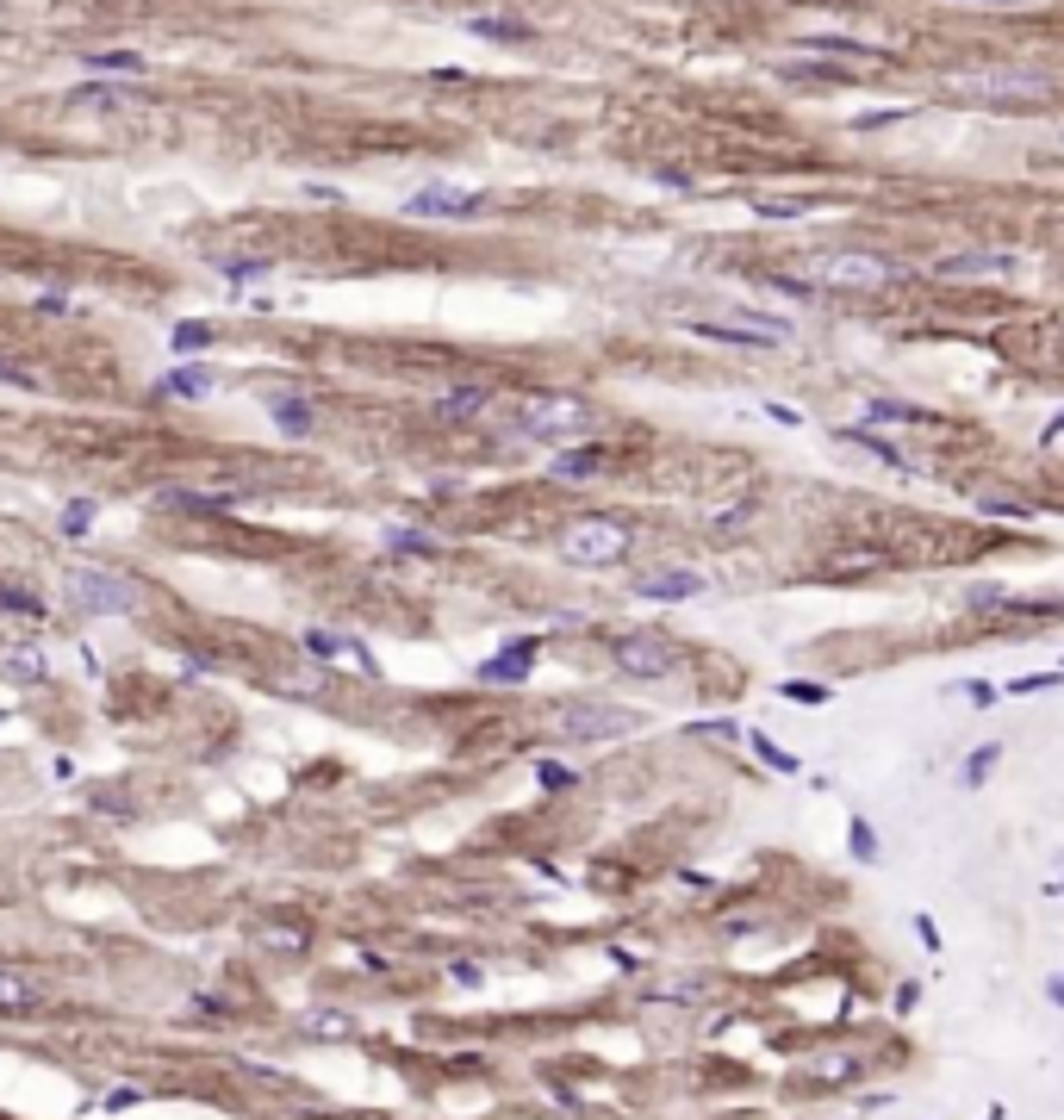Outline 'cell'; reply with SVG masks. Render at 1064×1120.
Wrapping results in <instances>:
<instances>
[{"label": "cell", "mask_w": 1064, "mask_h": 1120, "mask_svg": "<svg viewBox=\"0 0 1064 1120\" xmlns=\"http://www.w3.org/2000/svg\"><path fill=\"white\" fill-rule=\"evenodd\" d=\"M884 280H896V262H884V255H859V249L810 255L803 274H797V287H803V293H810V287H828V293H871V287H884Z\"/></svg>", "instance_id": "6da1fadb"}, {"label": "cell", "mask_w": 1064, "mask_h": 1120, "mask_svg": "<svg viewBox=\"0 0 1064 1120\" xmlns=\"http://www.w3.org/2000/svg\"><path fill=\"white\" fill-rule=\"evenodd\" d=\"M137 579H124L113 567H75L69 572V604L88 617H131L137 610Z\"/></svg>", "instance_id": "7a4b0ae2"}, {"label": "cell", "mask_w": 1064, "mask_h": 1120, "mask_svg": "<svg viewBox=\"0 0 1064 1120\" xmlns=\"http://www.w3.org/2000/svg\"><path fill=\"white\" fill-rule=\"evenodd\" d=\"M561 554H567L573 567H610V561H622L629 554V529L622 523H573L567 536H561Z\"/></svg>", "instance_id": "3957f363"}, {"label": "cell", "mask_w": 1064, "mask_h": 1120, "mask_svg": "<svg viewBox=\"0 0 1064 1120\" xmlns=\"http://www.w3.org/2000/svg\"><path fill=\"white\" fill-rule=\"evenodd\" d=\"M1059 88L1052 75H1027V69H996V75H953V94L966 100H1046Z\"/></svg>", "instance_id": "277c9868"}, {"label": "cell", "mask_w": 1064, "mask_h": 1120, "mask_svg": "<svg viewBox=\"0 0 1064 1120\" xmlns=\"http://www.w3.org/2000/svg\"><path fill=\"white\" fill-rule=\"evenodd\" d=\"M592 423V411L579 405V398H536V405H523V436H536V443H567V436H579Z\"/></svg>", "instance_id": "5b68a950"}, {"label": "cell", "mask_w": 1064, "mask_h": 1120, "mask_svg": "<svg viewBox=\"0 0 1064 1120\" xmlns=\"http://www.w3.org/2000/svg\"><path fill=\"white\" fill-rule=\"evenodd\" d=\"M480 206H486L480 187H443V181H436V187H418V194L405 199L411 219H473Z\"/></svg>", "instance_id": "8992f818"}, {"label": "cell", "mask_w": 1064, "mask_h": 1120, "mask_svg": "<svg viewBox=\"0 0 1064 1120\" xmlns=\"http://www.w3.org/2000/svg\"><path fill=\"white\" fill-rule=\"evenodd\" d=\"M934 274L941 280H1002V274H1015V255L1009 249H953L934 262Z\"/></svg>", "instance_id": "52a82bcc"}, {"label": "cell", "mask_w": 1064, "mask_h": 1120, "mask_svg": "<svg viewBox=\"0 0 1064 1120\" xmlns=\"http://www.w3.org/2000/svg\"><path fill=\"white\" fill-rule=\"evenodd\" d=\"M617 667L629 678H667L672 672V647L660 635H622L617 642Z\"/></svg>", "instance_id": "ba28073f"}, {"label": "cell", "mask_w": 1064, "mask_h": 1120, "mask_svg": "<svg viewBox=\"0 0 1064 1120\" xmlns=\"http://www.w3.org/2000/svg\"><path fill=\"white\" fill-rule=\"evenodd\" d=\"M305 654H324V660H343V667L362 672V678H380V667H373L368 647L349 642V635H330V629H305Z\"/></svg>", "instance_id": "9c48e42d"}, {"label": "cell", "mask_w": 1064, "mask_h": 1120, "mask_svg": "<svg viewBox=\"0 0 1064 1120\" xmlns=\"http://www.w3.org/2000/svg\"><path fill=\"white\" fill-rule=\"evenodd\" d=\"M629 728V716H617L610 703H579V710H567L561 716V735H573V741H592V735H622Z\"/></svg>", "instance_id": "30bf717a"}, {"label": "cell", "mask_w": 1064, "mask_h": 1120, "mask_svg": "<svg viewBox=\"0 0 1064 1120\" xmlns=\"http://www.w3.org/2000/svg\"><path fill=\"white\" fill-rule=\"evenodd\" d=\"M268 685L280 697H318L324 685H330V672L318 667V660H293V667H274L268 672Z\"/></svg>", "instance_id": "8fae6325"}, {"label": "cell", "mask_w": 1064, "mask_h": 1120, "mask_svg": "<svg viewBox=\"0 0 1064 1120\" xmlns=\"http://www.w3.org/2000/svg\"><path fill=\"white\" fill-rule=\"evenodd\" d=\"M635 592L654 597V604H672V597H697L704 592V572H642Z\"/></svg>", "instance_id": "7c38bea8"}, {"label": "cell", "mask_w": 1064, "mask_h": 1120, "mask_svg": "<svg viewBox=\"0 0 1064 1120\" xmlns=\"http://www.w3.org/2000/svg\"><path fill=\"white\" fill-rule=\"evenodd\" d=\"M268 418H274V430L305 436V430L318 423V411H312V398H305V393H280V398H268Z\"/></svg>", "instance_id": "4fadbf2b"}, {"label": "cell", "mask_w": 1064, "mask_h": 1120, "mask_svg": "<svg viewBox=\"0 0 1064 1120\" xmlns=\"http://www.w3.org/2000/svg\"><path fill=\"white\" fill-rule=\"evenodd\" d=\"M0 672L13 678V685H44V672H50V660H44V647H6L0 654Z\"/></svg>", "instance_id": "5bb4252c"}, {"label": "cell", "mask_w": 1064, "mask_h": 1120, "mask_svg": "<svg viewBox=\"0 0 1064 1120\" xmlns=\"http://www.w3.org/2000/svg\"><path fill=\"white\" fill-rule=\"evenodd\" d=\"M548 473H554V479H573V486H579V479H597V473H604V448H561V454L548 461Z\"/></svg>", "instance_id": "9a60e30c"}, {"label": "cell", "mask_w": 1064, "mask_h": 1120, "mask_svg": "<svg viewBox=\"0 0 1064 1120\" xmlns=\"http://www.w3.org/2000/svg\"><path fill=\"white\" fill-rule=\"evenodd\" d=\"M529 654H536V642L504 647L498 660H486V667H480V678H486V685H511V678H523V672H529Z\"/></svg>", "instance_id": "2e32d148"}, {"label": "cell", "mask_w": 1064, "mask_h": 1120, "mask_svg": "<svg viewBox=\"0 0 1064 1120\" xmlns=\"http://www.w3.org/2000/svg\"><path fill=\"white\" fill-rule=\"evenodd\" d=\"M38 1009V984L19 971H0V1015H31Z\"/></svg>", "instance_id": "e0dca14e"}, {"label": "cell", "mask_w": 1064, "mask_h": 1120, "mask_svg": "<svg viewBox=\"0 0 1064 1120\" xmlns=\"http://www.w3.org/2000/svg\"><path fill=\"white\" fill-rule=\"evenodd\" d=\"M81 63H88V75H149V63L137 50H88Z\"/></svg>", "instance_id": "ac0fdd59"}, {"label": "cell", "mask_w": 1064, "mask_h": 1120, "mask_svg": "<svg viewBox=\"0 0 1064 1120\" xmlns=\"http://www.w3.org/2000/svg\"><path fill=\"white\" fill-rule=\"evenodd\" d=\"M486 386H455V393H443L436 398V411H443V418H473V411H486Z\"/></svg>", "instance_id": "d6986e66"}, {"label": "cell", "mask_w": 1064, "mask_h": 1120, "mask_svg": "<svg viewBox=\"0 0 1064 1120\" xmlns=\"http://www.w3.org/2000/svg\"><path fill=\"white\" fill-rule=\"evenodd\" d=\"M162 393H174V398H206V393H212V368H174L169 380H162Z\"/></svg>", "instance_id": "ffe728a7"}, {"label": "cell", "mask_w": 1064, "mask_h": 1120, "mask_svg": "<svg viewBox=\"0 0 1064 1120\" xmlns=\"http://www.w3.org/2000/svg\"><path fill=\"white\" fill-rule=\"evenodd\" d=\"M803 50H816V56H871L866 38H835V31H810Z\"/></svg>", "instance_id": "44dd1931"}, {"label": "cell", "mask_w": 1064, "mask_h": 1120, "mask_svg": "<svg viewBox=\"0 0 1064 1120\" xmlns=\"http://www.w3.org/2000/svg\"><path fill=\"white\" fill-rule=\"evenodd\" d=\"M255 940L268 946V952H299V946H305V927H299V921H268Z\"/></svg>", "instance_id": "7402d4cb"}, {"label": "cell", "mask_w": 1064, "mask_h": 1120, "mask_svg": "<svg viewBox=\"0 0 1064 1120\" xmlns=\"http://www.w3.org/2000/svg\"><path fill=\"white\" fill-rule=\"evenodd\" d=\"M473 38H498V44H517V38H529V25L523 19H468Z\"/></svg>", "instance_id": "603a6c76"}, {"label": "cell", "mask_w": 1064, "mask_h": 1120, "mask_svg": "<svg viewBox=\"0 0 1064 1120\" xmlns=\"http://www.w3.org/2000/svg\"><path fill=\"white\" fill-rule=\"evenodd\" d=\"M94 517H100L94 498H69V504H63V536H88V529H94Z\"/></svg>", "instance_id": "cb8c5ba5"}, {"label": "cell", "mask_w": 1064, "mask_h": 1120, "mask_svg": "<svg viewBox=\"0 0 1064 1120\" xmlns=\"http://www.w3.org/2000/svg\"><path fill=\"white\" fill-rule=\"evenodd\" d=\"M866 423H921V411H916V405H896V398H871Z\"/></svg>", "instance_id": "d4e9b609"}, {"label": "cell", "mask_w": 1064, "mask_h": 1120, "mask_svg": "<svg viewBox=\"0 0 1064 1120\" xmlns=\"http://www.w3.org/2000/svg\"><path fill=\"white\" fill-rule=\"evenodd\" d=\"M846 436H853V443H866L871 454H878V461H884V467H909V461H903V448H896V443H884V436H871L866 423H853V430H846Z\"/></svg>", "instance_id": "484cf974"}, {"label": "cell", "mask_w": 1064, "mask_h": 1120, "mask_svg": "<svg viewBox=\"0 0 1064 1120\" xmlns=\"http://www.w3.org/2000/svg\"><path fill=\"white\" fill-rule=\"evenodd\" d=\"M212 337H219V330H212V324H194V318H187V324H174V330H169V343L181 348V355H194V348H206V343H212Z\"/></svg>", "instance_id": "4316f807"}, {"label": "cell", "mask_w": 1064, "mask_h": 1120, "mask_svg": "<svg viewBox=\"0 0 1064 1120\" xmlns=\"http://www.w3.org/2000/svg\"><path fill=\"white\" fill-rule=\"evenodd\" d=\"M0 610H13V617L44 622V597H31V592H13V585H0Z\"/></svg>", "instance_id": "83f0119b"}, {"label": "cell", "mask_w": 1064, "mask_h": 1120, "mask_svg": "<svg viewBox=\"0 0 1064 1120\" xmlns=\"http://www.w3.org/2000/svg\"><path fill=\"white\" fill-rule=\"evenodd\" d=\"M0 380H6V386H19V393H38V386H44V380H38V373H31V368H19V361H6V355H0Z\"/></svg>", "instance_id": "f1b7e54d"}, {"label": "cell", "mask_w": 1064, "mask_h": 1120, "mask_svg": "<svg viewBox=\"0 0 1064 1120\" xmlns=\"http://www.w3.org/2000/svg\"><path fill=\"white\" fill-rule=\"evenodd\" d=\"M760 212H766V219H803L810 199H760Z\"/></svg>", "instance_id": "f546056e"}, {"label": "cell", "mask_w": 1064, "mask_h": 1120, "mask_svg": "<svg viewBox=\"0 0 1064 1120\" xmlns=\"http://www.w3.org/2000/svg\"><path fill=\"white\" fill-rule=\"evenodd\" d=\"M984 511H990V517H1027L1034 504H1027V498H984Z\"/></svg>", "instance_id": "4dcf8cb0"}, {"label": "cell", "mask_w": 1064, "mask_h": 1120, "mask_svg": "<svg viewBox=\"0 0 1064 1120\" xmlns=\"http://www.w3.org/2000/svg\"><path fill=\"white\" fill-rule=\"evenodd\" d=\"M219 268H224V280H262L268 262H219Z\"/></svg>", "instance_id": "1f68e13d"}, {"label": "cell", "mask_w": 1064, "mask_h": 1120, "mask_svg": "<svg viewBox=\"0 0 1064 1120\" xmlns=\"http://www.w3.org/2000/svg\"><path fill=\"white\" fill-rule=\"evenodd\" d=\"M785 697H797V703H822V697H828V685H810V678H791V685H785Z\"/></svg>", "instance_id": "d6a6232c"}, {"label": "cell", "mask_w": 1064, "mask_h": 1120, "mask_svg": "<svg viewBox=\"0 0 1064 1120\" xmlns=\"http://www.w3.org/2000/svg\"><path fill=\"white\" fill-rule=\"evenodd\" d=\"M747 523V504H722V517H710V529H741Z\"/></svg>", "instance_id": "836d02e7"}, {"label": "cell", "mask_w": 1064, "mask_h": 1120, "mask_svg": "<svg viewBox=\"0 0 1064 1120\" xmlns=\"http://www.w3.org/2000/svg\"><path fill=\"white\" fill-rule=\"evenodd\" d=\"M760 753H766V760H772V766H778V772H797V760H791V753H785V747H772L766 735H760Z\"/></svg>", "instance_id": "e575fe53"}, {"label": "cell", "mask_w": 1064, "mask_h": 1120, "mask_svg": "<svg viewBox=\"0 0 1064 1120\" xmlns=\"http://www.w3.org/2000/svg\"><path fill=\"white\" fill-rule=\"evenodd\" d=\"M393 548H418V554H430V536H418V529H398V536H386Z\"/></svg>", "instance_id": "d590c367"}, {"label": "cell", "mask_w": 1064, "mask_h": 1120, "mask_svg": "<svg viewBox=\"0 0 1064 1120\" xmlns=\"http://www.w3.org/2000/svg\"><path fill=\"white\" fill-rule=\"evenodd\" d=\"M990 760H996V747H984V753H977V760H971V772H966L971 785H977V778H984V772H990Z\"/></svg>", "instance_id": "8d00e7d4"}, {"label": "cell", "mask_w": 1064, "mask_h": 1120, "mask_svg": "<svg viewBox=\"0 0 1064 1120\" xmlns=\"http://www.w3.org/2000/svg\"><path fill=\"white\" fill-rule=\"evenodd\" d=\"M971 6H1015V0H971Z\"/></svg>", "instance_id": "74e56055"}]
</instances>
